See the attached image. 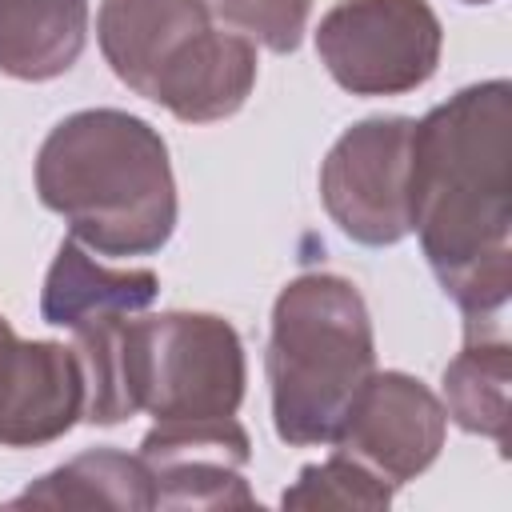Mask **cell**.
Wrapping results in <instances>:
<instances>
[{"label": "cell", "instance_id": "1", "mask_svg": "<svg viewBox=\"0 0 512 512\" xmlns=\"http://www.w3.org/2000/svg\"><path fill=\"white\" fill-rule=\"evenodd\" d=\"M504 84L460 92L424 124L408 148V224L444 288L464 308L504 304V228H508V104L480 116Z\"/></svg>", "mask_w": 512, "mask_h": 512}, {"label": "cell", "instance_id": "2", "mask_svg": "<svg viewBox=\"0 0 512 512\" xmlns=\"http://www.w3.org/2000/svg\"><path fill=\"white\" fill-rule=\"evenodd\" d=\"M36 180L76 240L108 256L156 252L176 224L164 140L124 112H80L56 124L40 148Z\"/></svg>", "mask_w": 512, "mask_h": 512}, {"label": "cell", "instance_id": "3", "mask_svg": "<svg viewBox=\"0 0 512 512\" xmlns=\"http://www.w3.org/2000/svg\"><path fill=\"white\" fill-rule=\"evenodd\" d=\"M100 44L116 76L180 120H216L244 104L256 52L212 24L200 0H104Z\"/></svg>", "mask_w": 512, "mask_h": 512}, {"label": "cell", "instance_id": "4", "mask_svg": "<svg viewBox=\"0 0 512 512\" xmlns=\"http://www.w3.org/2000/svg\"><path fill=\"white\" fill-rule=\"evenodd\" d=\"M372 332L352 284L304 276L284 288L272 324V404L276 432L292 444L336 440L352 400L368 384Z\"/></svg>", "mask_w": 512, "mask_h": 512}, {"label": "cell", "instance_id": "5", "mask_svg": "<svg viewBox=\"0 0 512 512\" xmlns=\"http://www.w3.org/2000/svg\"><path fill=\"white\" fill-rule=\"evenodd\" d=\"M120 416L152 408L160 420L232 416L244 392L236 332L216 316H156L120 324Z\"/></svg>", "mask_w": 512, "mask_h": 512}, {"label": "cell", "instance_id": "6", "mask_svg": "<svg viewBox=\"0 0 512 512\" xmlns=\"http://www.w3.org/2000/svg\"><path fill=\"white\" fill-rule=\"evenodd\" d=\"M316 48L348 92H404L432 76L440 28L420 0H344L324 16Z\"/></svg>", "mask_w": 512, "mask_h": 512}, {"label": "cell", "instance_id": "7", "mask_svg": "<svg viewBox=\"0 0 512 512\" xmlns=\"http://www.w3.org/2000/svg\"><path fill=\"white\" fill-rule=\"evenodd\" d=\"M408 120H368L352 128L324 164V204L340 228L364 244H392L408 224Z\"/></svg>", "mask_w": 512, "mask_h": 512}, {"label": "cell", "instance_id": "8", "mask_svg": "<svg viewBox=\"0 0 512 512\" xmlns=\"http://www.w3.org/2000/svg\"><path fill=\"white\" fill-rule=\"evenodd\" d=\"M88 404L80 356L60 344H20L0 316V440H52Z\"/></svg>", "mask_w": 512, "mask_h": 512}, {"label": "cell", "instance_id": "9", "mask_svg": "<svg viewBox=\"0 0 512 512\" xmlns=\"http://www.w3.org/2000/svg\"><path fill=\"white\" fill-rule=\"evenodd\" d=\"M336 436L400 480L432 460L440 444V408L416 380L396 372L376 376L360 388Z\"/></svg>", "mask_w": 512, "mask_h": 512}, {"label": "cell", "instance_id": "10", "mask_svg": "<svg viewBox=\"0 0 512 512\" xmlns=\"http://www.w3.org/2000/svg\"><path fill=\"white\" fill-rule=\"evenodd\" d=\"M84 0H0V72L48 80L84 48Z\"/></svg>", "mask_w": 512, "mask_h": 512}, {"label": "cell", "instance_id": "11", "mask_svg": "<svg viewBox=\"0 0 512 512\" xmlns=\"http://www.w3.org/2000/svg\"><path fill=\"white\" fill-rule=\"evenodd\" d=\"M156 296L152 272H104L96 268L72 240L60 244V256L48 272L44 288V320L60 328H76L104 316H124L144 308Z\"/></svg>", "mask_w": 512, "mask_h": 512}, {"label": "cell", "instance_id": "12", "mask_svg": "<svg viewBox=\"0 0 512 512\" xmlns=\"http://www.w3.org/2000/svg\"><path fill=\"white\" fill-rule=\"evenodd\" d=\"M212 12L232 20L244 32L260 36L268 48L292 52L300 44V32H304L308 0H216Z\"/></svg>", "mask_w": 512, "mask_h": 512}, {"label": "cell", "instance_id": "13", "mask_svg": "<svg viewBox=\"0 0 512 512\" xmlns=\"http://www.w3.org/2000/svg\"><path fill=\"white\" fill-rule=\"evenodd\" d=\"M472 4H476V0H472Z\"/></svg>", "mask_w": 512, "mask_h": 512}]
</instances>
